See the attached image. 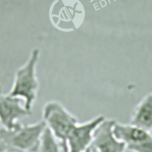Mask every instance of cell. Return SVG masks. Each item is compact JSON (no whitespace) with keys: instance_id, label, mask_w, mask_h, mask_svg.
Here are the masks:
<instances>
[{"instance_id":"cell-10","label":"cell","mask_w":152,"mask_h":152,"mask_svg":"<svg viewBox=\"0 0 152 152\" xmlns=\"http://www.w3.org/2000/svg\"><path fill=\"white\" fill-rule=\"evenodd\" d=\"M8 148H9V147L5 143V142L2 140V139H0V152H5Z\"/></svg>"},{"instance_id":"cell-11","label":"cell","mask_w":152,"mask_h":152,"mask_svg":"<svg viewBox=\"0 0 152 152\" xmlns=\"http://www.w3.org/2000/svg\"><path fill=\"white\" fill-rule=\"evenodd\" d=\"M5 152H26V151H23L16 150V149H13V148H8V150H7Z\"/></svg>"},{"instance_id":"cell-8","label":"cell","mask_w":152,"mask_h":152,"mask_svg":"<svg viewBox=\"0 0 152 152\" xmlns=\"http://www.w3.org/2000/svg\"><path fill=\"white\" fill-rule=\"evenodd\" d=\"M131 124L152 131V92L137 105L131 116Z\"/></svg>"},{"instance_id":"cell-2","label":"cell","mask_w":152,"mask_h":152,"mask_svg":"<svg viewBox=\"0 0 152 152\" xmlns=\"http://www.w3.org/2000/svg\"><path fill=\"white\" fill-rule=\"evenodd\" d=\"M43 121L59 142L62 152H68L67 140L78 119L57 102H48L43 108Z\"/></svg>"},{"instance_id":"cell-3","label":"cell","mask_w":152,"mask_h":152,"mask_svg":"<svg viewBox=\"0 0 152 152\" xmlns=\"http://www.w3.org/2000/svg\"><path fill=\"white\" fill-rule=\"evenodd\" d=\"M46 122L41 121L29 125H22L13 131L0 130V139L5 142L9 148L26 152H37L40 139L46 128Z\"/></svg>"},{"instance_id":"cell-14","label":"cell","mask_w":152,"mask_h":152,"mask_svg":"<svg viewBox=\"0 0 152 152\" xmlns=\"http://www.w3.org/2000/svg\"><path fill=\"white\" fill-rule=\"evenodd\" d=\"M0 95H1V90H0Z\"/></svg>"},{"instance_id":"cell-6","label":"cell","mask_w":152,"mask_h":152,"mask_svg":"<svg viewBox=\"0 0 152 152\" xmlns=\"http://www.w3.org/2000/svg\"><path fill=\"white\" fill-rule=\"evenodd\" d=\"M116 121L105 119L94 131L93 140L90 145L93 152H125L124 142L118 140L113 134Z\"/></svg>"},{"instance_id":"cell-1","label":"cell","mask_w":152,"mask_h":152,"mask_svg":"<svg viewBox=\"0 0 152 152\" xmlns=\"http://www.w3.org/2000/svg\"><path fill=\"white\" fill-rule=\"evenodd\" d=\"M39 56V49H33L27 62L17 69L14 84L11 92L8 93L11 96L21 99L24 102L25 108L31 113L39 86L36 75V67Z\"/></svg>"},{"instance_id":"cell-12","label":"cell","mask_w":152,"mask_h":152,"mask_svg":"<svg viewBox=\"0 0 152 152\" xmlns=\"http://www.w3.org/2000/svg\"><path fill=\"white\" fill-rule=\"evenodd\" d=\"M84 152H93V150H92L91 147H89L88 148H87Z\"/></svg>"},{"instance_id":"cell-7","label":"cell","mask_w":152,"mask_h":152,"mask_svg":"<svg viewBox=\"0 0 152 152\" xmlns=\"http://www.w3.org/2000/svg\"><path fill=\"white\" fill-rule=\"evenodd\" d=\"M104 120L103 116H99L89 122L76 125L68 137V152L85 151L91 145L94 131Z\"/></svg>"},{"instance_id":"cell-4","label":"cell","mask_w":152,"mask_h":152,"mask_svg":"<svg viewBox=\"0 0 152 152\" xmlns=\"http://www.w3.org/2000/svg\"><path fill=\"white\" fill-rule=\"evenodd\" d=\"M113 134L125 145L131 152H152L151 131L135 126L116 122L114 124Z\"/></svg>"},{"instance_id":"cell-13","label":"cell","mask_w":152,"mask_h":152,"mask_svg":"<svg viewBox=\"0 0 152 152\" xmlns=\"http://www.w3.org/2000/svg\"><path fill=\"white\" fill-rule=\"evenodd\" d=\"M0 90H1V85H0Z\"/></svg>"},{"instance_id":"cell-5","label":"cell","mask_w":152,"mask_h":152,"mask_svg":"<svg viewBox=\"0 0 152 152\" xmlns=\"http://www.w3.org/2000/svg\"><path fill=\"white\" fill-rule=\"evenodd\" d=\"M31 113L25 108L21 99L11 95H0V124L9 131L17 130L22 126L19 120Z\"/></svg>"},{"instance_id":"cell-9","label":"cell","mask_w":152,"mask_h":152,"mask_svg":"<svg viewBox=\"0 0 152 152\" xmlns=\"http://www.w3.org/2000/svg\"><path fill=\"white\" fill-rule=\"evenodd\" d=\"M37 152H62L59 142L48 127L45 129Z\"/></svg>"}]
</instances>
